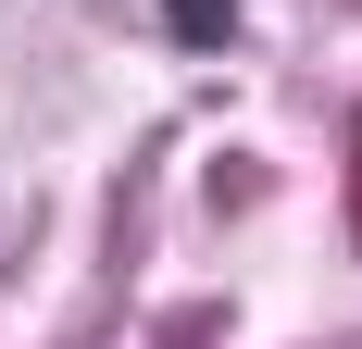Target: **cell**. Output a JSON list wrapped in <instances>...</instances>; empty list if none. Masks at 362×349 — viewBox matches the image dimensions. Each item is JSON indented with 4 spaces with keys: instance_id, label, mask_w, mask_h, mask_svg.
I'll return each instance as SVG.
<instances>
[{
    "instance_id": "1",
    "label": "cell",
    "mask_w": 362,
    "mask_h": 349,
    "mask_svg": "<svg viewBox=\"0 0 362 349\" xmlns=\"http://www.w3.org/2000/svg\"><path fill=\"white\" fill-rule=\"evenodd\" d=\"M175 13V37H225V0H163Z\"/></svg>"
}]
</instances>
